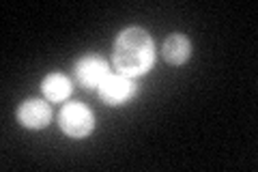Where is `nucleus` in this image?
Returning <instances> with one entry per match:
<instances>
[{
  "instance_id": "nucleus-1",
  "label": "nucleus",
  "mask_w": 258,
  "mask_h": 172,
  "mask_svg": "<svg viewBox=\"0 0 258 172\" xmlns=\"http://www.w3.org/2000/svg\"><path fill=\"white\" fill-rule=\"evenodd\" d=\"M153 63V41L144 30L129 28L114 45V65L123 76L144 73Z\"/></svg>"
},
{
  "instance_id": "nucleus-5",
  "label": "nucleus",
  "mask_w": 258,
  "mask_h": 172,
  "mask_svg": "<svg viewBox=\"0 0 258 172\" xmlns=\"http://www.w3.org/2000/svg\"><path fill=\"white\" fill-rule=\"evenodd\" d=\"M50 105L43 103V101H26L20 108L18 117L22 121V125L26 127H45L47 121H50Z\"/></svg>"
},
{
  "instance_id": "nucleus-2",
  "label": "nucleus",
  "mask_w": 258,
  "mask_h": 172,
  "mask_svg": "<svg viewBox=\"0 0 258 172\" xmlns=\"http://www.w3.org/2000/svg\"><path fill=\"white\" fill-rule=\"evenodd\" d=\"M60 127L69 136L82 138L93 129V114L82 103H67L60 112Z\"/></svg>"
},
{
  "instance_id": "nucleus-3",
  "label": "nucleus",
  "mask_w": 258,
  "mask_h": 172,
  "mask_svg": "<svg viewBox=\"0 0 258 172\" xmlns=\"http://www.w3.org/2000/svg\"><path fill=\"white\" fill-rule=\"evenodd\" d=\"M134 93V82L127 76H108L106 80L99 84V95L103 101L108 103H120L125 101L127 97H132Z\"/></svg>"
},
{
  "instance_id": "nucleus-6",
  "label": "nucleus",
  "mask_w": 258,
  "mask_h": 172,
  "mask_svg": "<svg viewBox=\"0 0 258 172\" xmlns=\"http://www.w3.org/2000/svg\"><path fill=\"white\" fill-rule=\"evenodd\" d=\"M189 56V41L183 35H170L164 43V59L172 65H181Z\"/></svg>"
},
{
  "instance_id": "nucleus-4",
  "label": "nucleus",
  "mask_w": 258,
  "mask_h": 172,
  "mask_svg": "<svg viewBox=\"0 0 258 172\" xmlns=\"http://www.w3.org/2000/svg\"><path fill=\"white\" fill-rule=\"evenodd\" d=\"M76 78L84 88H95L108 78V65L101 59H93V56L91 59H84L78 63Z\"/></svg>"
},
{
  "instance_id": "nucleus-7",
  "label": "nucleus",
  "mask_w": 258,
  "mask_h": 172,
  "mask_svg": "<svg viewBox=\"0 0 258 172\" xmlns=\"http://www.w3.org/2000/svg\"><path fill=\"white\" fill-rule=\"evenodd\" d=\"M43 93H45L47 99L60 101L71 93V84H69L67 78L60 76V73H52V76H47L43 82Z\"/></svg>"
}]
</instances>
